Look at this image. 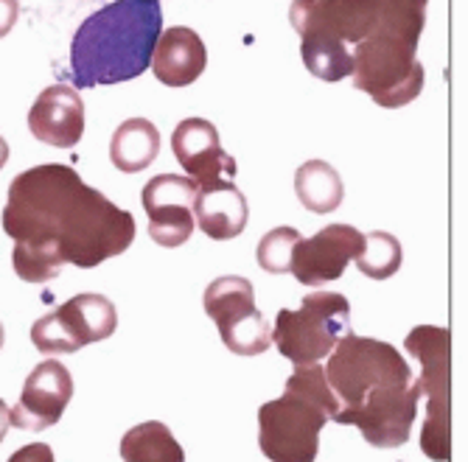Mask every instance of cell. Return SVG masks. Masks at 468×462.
Instances as JSON below:
<instances>
[{"mask_svg": "<svg viewBox=\"0 0 468 462\" xmlns=\"http://www.w3.org/2000/svg\"><path fill=\"white\" fill-rule=\"evenodd\" d=\"M4 230L26 283H48L65 267L93 269L135 241V216L90 188L70 165L42 163L9 183Z\"/></svg>", "mask_w": 468, "mask_h": 462, "instance_id": "1", "label": "cell"}, {"mask_svg": "<svg viewBox=\"0 0 468 462\" xmlns=\"http://www.w3.org/2000/svg\"><path fill=\"white\" fill-rule=\"evenodd\" d=\"M323 370L339 404L331 420L356 426L373 448H399L410 440L423 395L393 345L348 331L339 336Z\"/></svg>", "mask_w": 468, "mask_h": 462, "instance_id": "2", "label": "cell"}, {"mask_svg": "<svg viewBox=\"0 0 468 462\" xmlns=\"http://www.w3.org/2000/svg\"><path fill=\"white\" fill-rule=\"evenodd\" d=\"M163 34L160 0H112L84 20L70 42L76 88H99L138 79Z\"/></svg>", "mask_w": 468, "mask_h": 462, "instance_id": "3", "label": "cell"}, {"mask_svg": "<svg viewBox=\"0 0 468 462\" xmlns=\"http://www.w3.org/2000/svg\"><path fill=\"white\" fill-rule=\"evenodd\" d=\"M427 4L430 0H385L376 28L354 46V88L378 107H407L423 90V65L415 51L427 23Z\"/></svg>", "mask_w": 468, "mask_h": 462, "instance_id": "4", "label": "cell"}, {"mask_svg": "<svg viewBox=\"0 0 468 462\" xmlns=\"http://www.w3.org/2000/svg\"><path fill=\"white\" fill-rule=\"evenodd\" d=\"M339 404L323 364L294 367L281 398L259 409V446L270 462H314L320 432Z\"/></svg>", "mask_w": 468, "mask_h": 462, "instance_id": "5", "label": "cell"}, {"mask_svg": "<svg viewBox=\"0 0 468 462\" xmlns=\"http://www.w3.org/2000/svg\"><path fill=\"white\" fill-rule=\"evenodd\" d=\"M404 348L418 359V387L427 395V420L420 426V451L435 462L452 459V331L443 325H418Z\"/></svg>", "mask_w": 468, "mask_h": 462, "instance_id": "6", "label": "cell"}, {"mask_svg": "<svg viewBox=\"0 0 468 462\" xmlns=\"http://www.w3.org/2000/svg\"><path fill=\"white\" fill-rule=\"evenodd\" d=\"M351 306L336 291H314L303 298L301 309H281L272 328V345L294 367L317 364L325 359L339 336L348 333Z\"/></svg>", "mask_w": 468, "mask_h": 462, "instance_id": "7", "label": "cell"}, {"mask_svg": "<svg viewBox=\"0 0 468 462\" xmlns=\"http://www.w3.org/2000/svg\"><path fill=\"white\" fill-rule=\"evenodd\" d=\"M118 328V311L104 294H76L31 325V342L39 353L62 356L84 345L110 340Z\"/></svg>", "mask_w": 468, "mask_h": 462, "instance_id": "8", "label": "cell"}, {"mask_svg": "<svg viewBox=\"0 0 468 462\" xmlns=\"http://www.w3.org/2000/svg\"><path fill=\"white\" fill-rule=\"evenodd\" d=\"M205 314L217 322L222 342L236 356H259L272 345V328L255 309V291L247 278L225 275L205 289Z\"/></svg>", "mask_w": 468, "mask_h": 462, "instance_id": "9", "label": "cell"}, {"mask_svg": "<svg viewBox=\"0 0 468 462\" xmlns=\"http://www.w3.org/2000/svg\"><path fill=\"white\" fill-rule=\"evenodd\" d=\"M194 196L197 183L191 177L157 174L144 185L141 202L149 219V236L160 247H183L194 233Z\"/></svg>", "mask_w": 468, "mask_h": 462, "instance_id": "10", "label": "cell"}, {"mask_svg": "<svg viewBox=\"0 0 468 462\" xmlns=\"http://www.w3.org/2000/svg\"><path fill=\"white\" fill-rule=\"evenodd\" d=\"M365 249V233L351 225H328L312 238H301L292 252V275L303 286H323L343 278L346 267Z\"/></svg>", "mask_w": 468, "mask_h": 462, "instance_id": "11", "label": "cell"}, {"mask_svg": "<svg viewBox=\"0 0 468 462\" xmlns=\"http://www.w3.org/2000/svg\"><path fill=\"white\" fill-rule=\"evenodd\" d=\"M73 398V378L57 359L39 362L23 384L20 401L9 409V420L23 432H42L59 424Z\"/></svg>", "mask_w": 468, "mask_h": 462, "instance_id": "12", "label": "cell"}, {"mask_svg": "<svg viewBox=\"0 0 468 462\" xmlns=\"http://www.w3.org/2000/svg\"><path fill=\"white\" fill-rule=\"evenodd\" d=\"M172 152L197 185L214 180H233L239 163L219 143L217 126L205 118H186L172 132Z\"/></svg>", "mask_w": 468, "mask_h": 462, "instance_id": "13", "label": "cell"}, {"mask_svg": "<svg viewBox=\"0 0 468 462\" xmlns=\"http://www.w3.org/2000/svg\"><path fill=\"white\" fill-rule=\"evenodd\" d=\"M31 135L57 149H70L84 135V101L68 84H51L28 110Z\"/></svg>", "mask_w": 468, "mask_h": 462, "instance_id": "14", "label": "cell"}, {"mask_svg": "<svg viewBox=\"0 0 468 462\" xmlns=\"http://www.w3.org/2000/svg\"><path fill=\"white\" fill-rule=\"evenodd\" d=\"M197 227L214 241H230L244 233L250 222L247 196L236 188L233 180H214L197 185L194 196Z\"/></svg>", "mask_w": 468, "mask_h": 462, "instance_id": "15", "label": "cell"}, {"mask_svg": "<svg viewBox=\"0 0 468 462\" xmlns=\"http://www.w3.org/2000/svg\"><path fill=\"white\" fill-rule=\"evenodd\" d=\"M207 65L202 37L188 26H172L157 37L152 54V73L168 88H188Z\"/></svg>", "mask_w": 468, "mask_h": 462, "instance_id": "16", "label": "cell"}, {"mask_svg": "<svg viewBox=\"0 0 468 462\" xmlns=\"http://www.w3.org/2000/svg\"><path fill=\"white\" fill-rule=\"evenodd\" d=\"M160 154V132L157 126L146 118H130L123 121L112 132L110 141V160L118 172L138 174L149 168Z\"/></svg>", "mask_w": 468, "mask_h": 462, "instance_id": "17", "label": "cell"}, {"mask_svg": "<svg viewBox=\"0 0 468 462\" xmlns=\"http://www.w3.org/2000/svg\"><path fill=\"white\" fill-rule=\"evenodd\" d=\"M294 194L312 214H331L343 205L346 188L336 168L325 160H306L294 172Z\"/></svg>", "mask_w": 468, "mask_h": 462, "instance_id": "18", "label": "cell"}, {"mask_svg": "<svg viewBox=\"0 0 468 462\" xmlns=\"http://www.w3.org/2000/svg\"><path fill=\"white\" fill-rule=\"evenodd\" d=\"M123 462H186V451L165 424L146 420L121 437Z\"/></svg>", "mask_w": 468, "mask_h": 462, "instance_id": "19", "label": "cell"}, {"mask_svg": "<svg viewBox=\"0 0 468 462\" xmlns=\"http://www.w3.org/2000/svg\"><path fill=\"white\" fill-rule=\"evenodd\" d=\"M301 57L303 65L312 70V76L323 81H343L354 70V57L346 42L331 39V37H301Z\"/></svg>", "mask_w": 468, "mask_h": 462, "instance_id": "20", "label": "cell"}, {"mask_svg": "<svg viewBox=\"0 0 468 462\" xmlns=\"http://www.w3.org/2000/svg\"><path fill=\"white\" fill-rule=\"evenodd\" d=\"M401 241L393 233L373 230L365 236V249L356 256V267L362 275L373 280H388L401 269Z\"/></svg>", "mask_w": 468, "mask_h": 462, "instance_id": "21", "label": "cell"}, {"mask_svg": "<svg viewBox=\"0 0 468 462\" xmlns=\"http://www.w3.org/2000/svg\"><path fill=\"white\" fill-rule=\"evenodd\" d=\"M297 241H301V233L294 227H275L259 241L255 261H259V267L270 275H283L292 269V252H294Z\"/></svg>", "mask_w": 468, "mask_h": 462, "instance_id": "22", "label": "cell"}, {"mask_svg": "<svg viewBox=\"0 0 468 462\" xmlns=\"http://www.w3.org/2000/svg\"><path fill=\"white\" fill-rule=\"evenodd\" d=\"M9 462H54V448L48 443H28L15 451Z\"/></svg>", "mask_w": 468, "mask_h": 462, "instance_id": "23", "label": "cell"}, {"mask_svg": "<svg viewBox=\"0 0 468 462\" xmlns=\"http://www.w3.org/2000/svg\"><path fill=\"white\" fill-rule=\"evenodd\" d=\"M20 17V0H0V39H4Z\"/></svg>", "mask_w": 468, "mask_h": 462, "instance_id": "24", "label": "cell"}, {"mask_svg": "<svg viewBox=\"0 0 468 462\" xmlns=\"http://www.w3.org/2000/svg\"><path fill=\"white\" fill-rule=\"evenodd\" d=\"M9 426H12V420H9V406H6V401H4V398H0V443L6 440Z\"/></svg>", "mask_w": 468, "mask_h": 462, "instance_id": "25", "label": "cell"}, {"mask_svg": "<svg viewBox=\"0 0 468 462\" xmlns=\"http://www.w3.org/2000/svg\"><path fill=\"white\" fill-rule=\"evenodd\" d=\"M9 163V143L4 141V135H0V168H4Z\"/></svg>", "mask_w": 468, "mask_h": 462, "instance_id": "26", "label": "cell"}, {"mask_svg": "<svg viewBox=\"0 0 468 462\" xmlns=\"http://www.w3.org/2000/svg\"><path fill=\"white\" fill-rule=\"evenodd\" d=\"M4 342H6V331H4V322H0V348H4Z\"/></svg>", "mask_w": 468, "mask_h": 462, "instance_id": "27", "label": "cell"}]
</instances>
